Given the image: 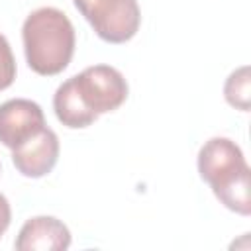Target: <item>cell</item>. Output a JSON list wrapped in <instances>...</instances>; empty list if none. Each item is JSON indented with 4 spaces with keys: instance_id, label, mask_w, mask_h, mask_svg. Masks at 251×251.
<instances>
[{
    "instance_id": "cell-4",
    "label": "cell",
    "mask_w": 251,
    "mask_h": 251,
    "mask_svg": "<svg viewBox=\"0 0 251 251\" xmlns=\"http://www.w3.org/2000/svg\"><path fill=\"white\" fill-rule=\"evenodd\" d=\"M76 10L106 43L129 41L141 24L137 0H73Z\"/></svg>"
},
{
    "instance_id": "cell-11",
    "label": "cell",
    "mask_w": 251,
    "mask_h": 251,
    "mask_svg": "<svg viewBox=\"0 0 251 251\" xmlns=\"http://www.w3.org/2000/svg\"><path fill=\"white\" fill-rule=\"evenodd\" d=\"M0 173H2V165H0Z\"/></svg>"
},
{
    "instance_id": "cell-7",
    "label": "cell",
    "mask_w": 251,
    "mask_h": 251,
    "mask_svg": "<svg viewBox=\"0 0 251 251\" xmlns=\"http://www.w3.org/2000/svg\"><path fill=\"white\" fill-rule=\"evenodd\" d=\"M71 245L69 227L53 216H35L29 218L18 237L14 247L18 251H63Z\"/></svg>"
},
{
    "instance_id": "cell-9",
    "label": "cell",
    "mask_w": 251,
    "mask_h": 251,
    "mask_svg": "<svg viewBox=\"0 0 251 251\" xmlns=\"http://www.w3.org/2000/svg\"><path fill=\"white\" fill-rule=\"evenodd\" d=\"M14 78H16V59L8 39L0 33V90L10 88Z\"/></svg>"
},
{
    "instance_id": "cell-1",
    "label": "cell",
    "mask_w": 251,
    "mask_h": 251,
    "mask_svg": "<svg viewBox=\"0 0 251 251\" xmlns=\"http://www.w3.org/2000/svg\"><path fill=\"white\" fill-rule=\"evenodd\" d=\"M126 98L127 82L124 75L110 65H94L67 78L55 90L53 110L63 126L82 129L92 126L100 114L118 110Z\"/></svg>"
},
{
    "instance_id": "cell-10",
    "label": "cell",
    "mask_w": 251,
    "mask_h": 251,
    "mask_svg": "<svg viewBox=\"0 0 251 251\" xmlns=\"http://www.w3.org/2000/svg\"><path fill=\"white\" fill-rule=\"evenodd\" d=\"M10 220H12L10 202H8V198H6V196L0 192V237H2V235H4V231L8 229Z\"/></svg>"
},
{
    "instance_id": "cell-3",
    "label": "cell",
    "mask_w": 251,
    "mask_h": 251,
    "mask_svg": "<svg viewBox=\"0 0 251 251\" xmlns=\"http://www.w3.org/2000/svg\"><path fill=\"white\" fill-rule=\"evenodd\" d=\"M198 173L227 210L241 216L251 214V171L235 141L229 137L208 139L198 151Z\"/></svg>"
},
{
    "instance_id": "cell-6",
    "label": "cell",
    "mask_w": 251,
    "mask_h": 251,
    "mask_svg": "<svg viewBox=\"0 0 251 251\" xmlns=\"http://www.w3.org/2000/svg\"><path fill=\"white\" fill-rule=\"evenodd\" d=\"M59 159V137L51 127H43L37 135L12 149L16 171L27 178H41L53 171Z\"/></svg>"
},
{
    "instance_id": "cell-2",
    "label": "cell",
    "mask_w": 251,
    "mask_h": 251,
    "mask_svg": "<svg viewBox=\"0 0 251 251\" xmlns=\"http://www.w3.org/2000/svg\"><path fill=\"white\" fill-rule=\"evenodd\" d=\"M22 41L29 69L41 76H55L69 67L75 55L76 35L65 12L43 6L25 18Z\"/></svg>"
},
{
    "instance_id": "cell-8",
    "label": "cell",
    "mask_w": 251,
    "mask_h": 251,
    "mask_svg": "<svg viewBox=\"0 0 251 251\" xmlns=\"http://www.w3.org/2000/svg\"><path fill=\"white\" fill-rule=\"evenodd\" d=\"M224 96L227 100L229 106L241 110V112H249L251 106V78H249V67L243 65L237 71H233L226 84H224Z\"/></svg>"
},
{
    "instance_id": "cell-5",
    "label": "cell",
    "mask_w": 251,
    "mask_h": 251,
    "mask_svg": "<svg viewBox=\"0 0 251 251\" xmlns=\"http://www.w3.org/2000/svg\"><path fill=\"white\" fill-rule=\"evenodd\" d=\"M45 127V116L37 102L12 98L0 104V143L16 149Z\"/></svg>"
}]
</instances>
